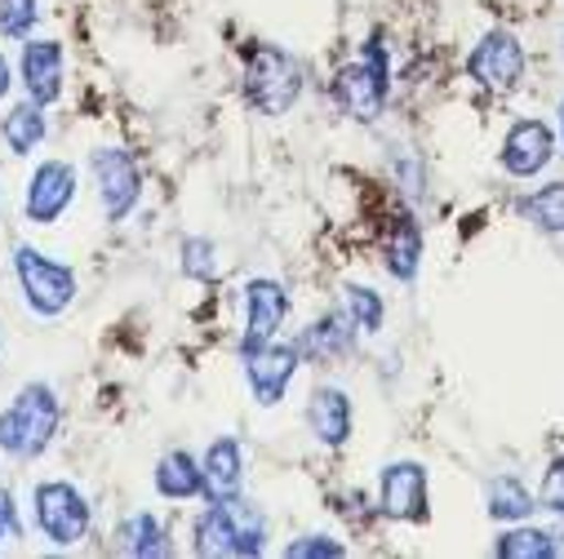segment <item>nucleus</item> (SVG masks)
<instances>
[{
    "label": "nucleus",
    "instance_id": "nucleus-1",
    "mask_svg": "<svg viewBox=\"0 0 564 559\" xmlns=\"http://www.w3.org/2000/svg\"><path fill=\"white\" fill-rule=\"evenodd\" d=\"M58 423H63V404H58L54 386L50 382H28L10 399V408L0 413V449H6L10 458H19V462H32L54 445Z\"/></svg>",
    "mask_w": 564,
    "mask_h": 559
},
{
    "label": "nucleus",
    "instance_id": "nucleus-2",
    "mask_svg": "<svg viewBox=\"0 0 564 559\" xmlns=\"http://www.w3.org/2000/svg\"><path fill=\"white\" fill-rule=\"evenodd\" d=\"M262 515L240 493L209 497V511H200L196 519V555H262Z\"/></svg>",
    "mask_w": 564,
    "mask_h": 559
},
{
    "label": "nucleus",
    "instance_id": "nucleus-3",
    "mask_svg": "<svg viewBox=\"0 0 564 559\" xmlns=\"http://www.w3.org/2000/svg\"><path fill=\"white\" fill-rule=\"evenodd\" d=\"M240 89H245V98H249L253 111H262V116H285V111H294V102H299V94H303V72H299V63H294L285 50H280V45L258 41V45H249V54H245Z\"/></svg>",
    "mask_w": 564,
    "mask_h": 559
},
{
    "label": "nucleus",
    "instance_id": "nucleus-4",
    "mask_svg": "<svg viewBox=\"0 0 564 559\" xmlns=\"http://www.w3.org/2000/svg\"><path fill=\"white\" fill-rule=\"evenodd\" d=\"M387 89H391V58H387V45L373 36V41H365L360 58L338 67L334 102H338L343 116H351L360 124H373L387 107Z\"/></svg>",
    "mask_w": 564,
    "mask_h": 559
},
{
    "label": "nucleus",
    "instance_id": "nucleus-5",
    "mask_svg": "<svg viewBox=\"0 0 564 559\" xmlns=\"http://www.w3.org/2000/svg\"><path fill=\"white\" fill-rule=\"evenodd\" d=\"M14 275L23 285V303L36 316H63L76 298V271L63 262H50L41 249L19 244L14 249Z\"/></svg>",
    "mask_w": 564,
    "mask_h": 559
},
{
    "label": "nucleus",
    "instance_id": "nucleus-6",
    "mask_svg": "<svg viewBox=\"0 0 564 559\" xmlns=\"http://www.w3.org/2000/svg\"><path fill=\"white\" fill-rule=\"evenodd\" d=\"M467 76H471L480 89H489V94H511V89H520V80H524V45H520V36L507 32V28L485 32V36L476 41V50L467 54Z\"/></svg>",
    "mask_w": 564,
    "mask_h": 559
},
{
    "label": "nucleus",
    "instance_id": "nucleus-7",
    "mask_svg": "<svg viewBox=\"0 0 564 559\" xmlns=\"http://www.w3.org/2000/svg\"><path fill=\"white\" fill-rule=\"evenodd\" d=\"M32 502H36V524L54 546H76L89 533V502L76 484L45 480V484H36Z\"/></svg>",
    "mask_w": 564,
    "mask_h": 559
},
{
    "label": "nucleus",
    "instance_id": "nucleus-8",
    "mask_svg": "<svg viewBox=\"0 0 564 559\" xmlns=\"http://www.w3.org/2000/svg\"><path fill=\"white\" fill-rule=\"evenodd\" d=\"M240 351L267 347L280 338V325L290 320V289L280 280H249L240 294Z\"/></svg>",
    "mask_w": 564,
    "mask_h": 559
},
{
    "label": "nucleus",
    "instance_id": "nucleus-9",
    "mask_svg": "<svg viewBox=\"0 0 564 559\" xmlns=\"http://www.w3.org/2000/svg\"><path fill=\"white\" fill-rule=\"evenodd\" d=\"M245 355V382H249V395L271 408L285 399L299 364H303V351L299 342H267V347H253V351H240Z\"/></svg>",
    "mask_w": 564,
    "mask_h": 559
},
{
    "label": "nucleus",
    "instance_id": "nucleus-10",
    "mask_svg": "<svg viewBox=\"0 0 564 559\" xmlns=\"http://www.w3.org/2000/svg\"><path fill=\"white\" fill-rule=\"evenodd\" d=\"M94 165V178H98V200H102V213L107 222H124L143 196V174H138L133 156L120 152V147H94L89 156Z\"/></svg>",
    "mask_w": 564,
    "mask_h": 559
},
{
    "label": "nucleus",
    "instance_id": "nucleus-11",
    "mask_svg": "<svg viewBox=\"0 0 564 559\" xmlns=\"http://www.w3.org/2000/svg\"><path fill=\"white\" fill-rule=\"evenodd\" d=\"M378 515L395 524L427 519V467L422 462H391L378 475Z\"/></svg>",
    "mask_w": 564,
    "mask_h": 559
},
{
    "label": "nucleus",
    "instance_id": "nucleus-12",
    "mask_svg": "<svg viewBox=\"0 0 564 559\" xmlns=\"http://www.w3.org/2000/svg\"><path fill=\"white\" fill-rule=\"evenodd\" d=\"M76 200V169L67 161H45L32 169L28 191H23V213L36 227H50L67 213V205Z\"/></svg>",
    "mask_w": 564,
    "mask_h": 559
},
{
    "label": "nucleus",
    "instance_id": "nucleus-13",
    "mask_svg": "<svg viewBox=\"0 0 564 559\" xmlns=\"http://www.w3.org/2000/svg\"><path fill=\"white\" fill-rule=\"evenodd\" d=\"M551 156H555V133H551L546 120H533L529 116V120H516L507 129V138H502V169L511 178L542 174L551 165Z\"/></svg>",
    "mask_w": 564,
    "mask_h": 559
},
{
    "label": "nucleus",
    "instance_id": "nucleus-14",
    "mask_svg": "<svg viewBox=\"0 0 564 559\" xmlns=\"http://www.w3.org/2000/svg\"><path fill=\"white\" fill-rule=\"evenodd\" d=\"M19 72H23V89L32 102L50 107L63 98V45L58 41H28Z\"/></svg>",
    "mask_w": 564,
    "mask_h": 559
},
{
    "label": "nucleus",
    "instance_id": "nucleus-15",
    "mask_svg": "<svg viewBox=\"0 0 564 559\" xmlns=\"http://www.w3.org/2000/svg\"><path fill=\"white\" fill-rule=\"evenodd\" d=\"M307 427L325 449H343L351 440V399L338 386H316L307 395Z\"/></svg>",
    "mask_w": 564,
    "mask_h": 559
},
{
    "label": "nucleus",
    "instance_id": "nucleus-16",
    "mask_svg": "<svg viewBox=\"0 0 564 559\" xmlns=\"http://www.w3.org/2000/svg\"><path fill=\"white\" fill-rule=\"evenodd\" d=\"M351 347H356V325L347 311H329V316L312 320L307 333L299 338L303 360H321V364H338Z\"/></svg>",
    "mask_w": 564,
    "mask_h": 559
},
{
    "label": "nucleus",
    "instance_id": "nucleus-17",
    "mask_svg": "<svg viewBox=\"0 0 564 559\" xmlns=\"http://www.w3.org/2000/svg\"><path fill=\"white\" fill-rule=\"evenodd\" d=\"M200 467H205V497H231V493H240V480H245V453H240V445H236L231 436L214 440V445L205 449Z\"/></svg>",
    "mask_w": 564,
    "mask_h": 559
},
{
    "label": "nucleus",
    "instance_id": "nucleus-18",
    "mask_svg": "<svg viewBox=\"0 0 564 559\" xmlns=\"http://www.w3.org/2000/svg\"><path fill=\"white\" fill-rule=\"evenodd\" d=\"M156 493L170 497V502L205 497V467H200L192 453H183V449L165 453L161 467H156Z\"/></svg>",
    "mask_w": 564,
    "mask_h": 559
},
{
    "label": "nucleus",
    "instance_id": "nucleus-19",
    "mask_svg": "<svg viewBox=\"0 0 564 559\" xmlns=\"http://www.w3.org/2000/svg\"><path fill=\"white\" fill-rule=\"evenodd\" d=\"M417 262H422V231H417V222L409 213H395V222L387 231V244H382V266L395 280H413Z\"/></svg>",
    "mask_w": 564,
    "mask_h": 559
},
{
    "label": "nucleus",
    "instance_id": "nucleus-20",
    "mask_svg": "<svg viewBox=\"0 0 564 559\" xmlns=\"http://www.w3.org/2000/svg\"><path fill=\"white\" fill-rule=\"evenodd\" d=\"M116 546L124 550V555H138V559H148V555H170V533H165V524L156 519V515H148V511H138V515H129L120 528H116Z\"/></svg>",
    "mask_w": 564,
    "mask_h": 559
},
{
    "label": "nucleus",
    "instance_id": "nucleus-21",
    "mask_svg": "<svg viewBox=\"0 0 564 559\" xmlns=\"http://www.w3.org/2000/svg\"><path fill=\"white\" fill-rule=\"evenodd\" d=\"M0 133H6V143H10L14 156H32V147L45 143V111H41V102L28 98L23 107H10Z\"/></svg>",
    "mask_w": 564,
    "mask_h": 559
},
{
    "label": "nucleus",
    "instance_id": "nucleus-22",
    "mask_svg": "<svg viewBox=\"0 0 564 559\" xmlns=\"http://www.w3.org/2000/svg\"><path fill=\"white\" fill-rule=\"evenodd\" d=\"M485 506H489V515L494 519H507V524H520V519H529L533 515V506H538V497L516 480V475H498V480H489V489H485Z\"/></svg>",
    "mask_w": 564,
    "mask_h": 559
},
{
    "label": "nucleus",
    "instance_id": "nucleus-23",
    "mask_svg": "<svg viewBox=\"0 0 564 559\" xmlns=\"http://www.w3.org/2000/svg\"><path fill=\"white\" fill-rule=\"evenodd\" d=\"M494 550L502 559H551V555H560V541L546 528H538V524H516V528H507L498 537Z\"/></svg>",
    "mask_w": 564,
    "mask_h": 559
},
{
    "label": "nucleus",
    "instance_id": "nucleus-24",
    "mask_svg": "<svg viewBox=\"0 0 564 559\" xmlns=\"http://www.w3.org/2000/svg\"><path fill=\"white\" fill-rule=\"evenodd\" d=\"M520 218H529V227H538L546 235H560L564 231V183H546V187L529 191L520 200Z\"/></svg>",
    "mask_w": 564,
    "mask_h": 559
},
{
    "label": "nucleus",
    "instance_id": "nucleus-25",
    "mask_svg": "<svg viewBox=\"0 0 564 559\" xmlns=\"http://www.w3.org/2000/svg\"><path fill=\"white\" fill-rule=\"evenodd\" d=\"M343 311H347L351 325L365 329V333L382 329V320H387V303H382L369 285H347V289H343Z\"/></svg>",
    "mask_w": 564,
    "mask_h": 559
},
{
    "label": "nucleus",
    "instance_id": "nucleus-26",
    "mask_svg": "<svg viewBox=\"0 0 564 559\" xmlns=\"http://www.w3.org/2000/svg\"><path fill=\"white\" fill-rule=\"evenodd\" d=\"M36 19H41L36 0H0V36L19 41V36H28L36 28Z\"/></svg>",
    "mask_w": 564,
    "mask_h": 559
},
{
    "label": "nucleus",
    "instance_id": "nucleus-27",
    "mask_svg": "<svg viewBox=\"0 0 564 559\" xmlns=\"http://www.w3.org/2000/svg\"><path fill=\"white\" fill-rule=\"evenodd\" d=\"M183 271L192 275V280H214V271H218V257H214V240H205V235H187L183 240Z\"/></svg>",
    "mask_w": 564,
    "mask_h": 559
},
{
    "label": "nucleus",
    "instance_id": "nucleus-28",
    "mask_svg": "<svg viewBox=\"0 0 564 559\" xmlns=\"http://www.w3.org/2000/svg\"><path fill=\"white\" fill-rule=\"evenodd\" d=\"M538 506H546L551 515L564 519V458H555L542 475V489H538Z\"/></svg>",
    "mask_w": 564,
    "mask_h": 559
},
{
    "label": "nucleus",
    "instance_id": "nucleus-29",
    "mask_svg": "<svg viewBox=\"0 0 564 559\" xmlns=\"http://www.w3.org/2000/svg\"><path fill=\"white\" fill-rule=\"evenodd\" d=\"M285 555H290V559H303V555H343V541H329V537L312 533V537L290 541V546H285Z\"/></svg>",
    "mask_w": 564,
    "mask_h": 559
},
{
    "label": "nucleus",
    "instance_id": "nucleus-30",
    "mask_svg": "<svg viewBox=\"0 0 564 559\" xmlns=\"http://www.w3.org/2000/svg\"><path fill=\"white\" fill-rule=\"evenodd\" d=\"M19 533V515H14V502L10 493H0V546H6V537Z\"/></svg>",
    "mask_w": 564,
    "mask_h": 559
},
{
    "label": "nucleus",
    "instance_id": "nucleus-31",
    "mask_svg": "<svg viewBox=\"0 0 564 559\" xmlns=\"http://www.w3.org/2000/svg\"><path fill=\"white\" fill-rule=\"evenodd\" d=\"M10 85H14V80H10V63H6V54H0V98L10 94Z\"/></svg>",
    "mask_w": 564,
    "mask_h": 559
},
{
    "label": "nucleus",
    "instance_id": "nucleus-32",
    "mask_svg": "<svg viewBox=\"0 0 564 559\" xmlns=\"http://www.w3.org/2000/svg\"><path fill=\"white\" fill-rule=\"evenodd\" d=\"M560 133H564V102H560Z\"/></svg>",
    "mask_w": 564,
    "mask_h": 559
},
{
    "label": "nucleus",
    "instance_id": "nucleus-33",
    "mask_svg": "<svg viewBox=\"0 0 564 559\" xmlns=\"http://www.w3.org/2000/svg\"><path fill=\"white\" fill-rule=\"evenodd\" d=\"M560 58H564V32H560Z\"/></svg>",
    "mask_w": 564,
    "mask_h": 559
}]
</instances>
